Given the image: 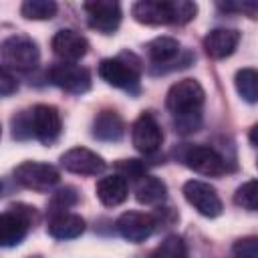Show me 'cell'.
Returning <instances> with one entry per match:
<instances>
[{"label":"cell","instance_id":"cell-4","mask_svg":"<svg viewBox=\"0 0 258 258\" xmlns=\"http://www.w3.org/2000/svg\"><path fill=\"white\" fill-rule=\"evenodd\" d=\"M139 60L133 54H121L115 58H103L99 62V77L113 87L131 89L139 83Z\"/></svg>","mask_w":258,"mask_h":258},{"label":"cell","instance_id":"cell-31","mask_svg":"<svg viewBox=\"0 0 258 258\" xmlns=\"http://www.w3.org/2000/svg\"><path fill=\"white\" fill-rule=\"evenodd\" d=\"M18 89V81L12 77L10 71H6L4 67H0V97L12 95Z\"/></svg>","mask_w":258,"mask_h":258},{"label":"cell","instance_id":"cell-5","mask_svg":"<svg viewBox=\"0 0 258 258\" xmlns=\"http://www.w3.org/2000/svg\"><path fill=\"white\" fill-rule=\"evenodd\" d=\"M14 179L34 191H46L52 185L58 183L60 173L56 167L40 161H22L20 165L14 167Z\"/></svg>","mask_w":258,"mask_h":258},{"label":"cell","instance_id":"cell-34","mask_svg":"<svg viewBox=\"0 0 258 258\" xmlns=\"http://www.w3.org/2000/svg\"><path fill=\"white\" fill-rule=\"evenodd\" d=\"M0 187H2V185H0Z\"/></svg>","mask_w":258,"mask_h":258},{"label":"cell","instance_id":"cell-12","mask_svg":"<svg viewBox=\"0 0 258 258\" xmlns=\"http://www.w3.org/2000/svg\"><path fill=\"white\" fill-rule=\"evenodd\" d=\"M183 161L189 169H194L196 173L208 175V177H220V175L226 173L224 157L216 149L206 147V145H191L185 151Z\"/></svg>","mask_w":258,"mask_h":258},{"label":"cell","instance_id":"cell-18","mask_svg":"<svg viewBox=\"0 0 258 258\" xmlns=\"http://www.w3.org/2000/svg\"><path fill=\"white\" fill-rule=\"evenodd\" d=\"M48 234L56 240H73V238H79L83 232H85V220L77 214H56V216H50V222L46 226Z\"/></svg>","mask_w":258,"mask_h":258},{"label":"cell","instance_id":"cell-14","mask_svg":"<svg viewBox=\"0 0 258 258\" xmlns=\"http://www.w3.org/2000/svg\"><path fill=\"white\" fill-rule=\"evenodd\" d=\"M131 14L137 22L149 26L173 24V0H141L133 4Z\"/></svg>","mask_w":258,"mask_h":258},{"label":"cell","instance_id":"cell-30","mask_svg":"<svg viewBox=\"0 0 258 258\" xmlns=\"http://www.w3.org/2000/svg\"><path fill=\"white\" fill-rule=\"evenodd\" d=\"M12 135L16 139L32 137V125H30V111H22L12 119Z\"/></svg>","mask_w":258,"mask_h":258},{"label":"cell","instance_id":"cell-1","mask_svg":"<svg viewBox=\"0 0 258 258\" xmlns=\"http://www.w3.org/2000/svg\"><path fill=\"white\" fill-rule=\"evenodd\" d=\"M204 99H206V93H204L202 85L194 79H183L169 87V91L165 95V107L177 119L200 117Z\"/></svg>","mask_w":258,"mask_h":258},{"label":"cell","instance_id":"cell-32","mask_svg":"<svg viewBox=\"0 0 258 258\" xmlns=\"http://www.w3.org/2000/svg\"><path fill=\"white\" fill-rule=\"evenodd\" d=\"M220 10L224 12H248L250 18H256V2H244V4H236V2H226V4H218Z\"/></svg>","mask_w":258,"mask_h":258},{"label":"cell","instance_id":"cell-22","mask_svg":"<svg viewBox=\"0 0 258 258\" xmlns=\"http://www.w3.org/2000/svg\"><path fill=\"white\" fill-rule=\"evenodd\" d=\"M234 83H236V89H238L240 97L246 103L254 105L258 101V73H256V69H252V67L240 69L236 73Z\"/></svg>","mask_w":258,"mask_h":258},{"label":"cell","instance_id":"cell-15","mask_svg":"<svg viewBox=\"0 0 258 258\" xmlns=\"http://www.w3.org/2000/svg\"><path fill=\"white\" fill-rule=\"evenodd\" d=\"M52 52L62 60V62H75L79 58H83L89 50V42L83 34L71 30V28H62L58 30L52 40H50Z\"/></svg>","mask_w":258,"mask_h":258},{"label":"cell","instance_id":"cell-2","mask_svg":"<svg viewBox=\"0 0 258 258\" xmlns=\"http://www.w3.org/2000/svg\"><path fill=\"white\" fill-rule=\"evenodd\" d=\"M34 222H36L34 208L24 204L10 206L8 212H2L0 214V248L18 246L26 238L28 228Z\"/></svg>","mask_w":258,"mask_h":258},{"label":"cell","instance_id":"cell-29","mask_svg":"<svg viewBox=\"0 0 258 258\" xmlns=\"http://www.w3.org/2000/svg\"><path fill=\"white\" fill-rule=\"evenodd\" d=\"M117 169H119V175L123 179H141L145 175V165L139 161V159H123L121 163H117Z\"/></svg>","mask_w":258,"mask_h":258},{"label":"cell","instance_id":"cell-33","mask_svg":"<svg viewBox=\"0 0 258 258\" xmlns=\"http://www.w3.org/2000/svg\"><path fill=\"white\" fill-rule=\"evenodd\" d=\"M28 258H42V256H28Z\"/></svg>","mask_w":258,"mask_h":258},{"label":"cell","instance_id":"cell-8","mask_svg":"<svg viewBox=\"0 0 258 258\" xmlns=\"http://www.w3.org/2000/svg\"><path fill=\"white\" fill-rule=\"evenodd\" d=\"M30 125H32V135L44 143L50 145L58 139L62 131V119L56 107L52 105H36L30 109Z\"/></svg>","mask_w":258,"mask_h":258},{"label":"cell","instance_id":"cell-13","mask_svg":"<svg viewBox=\"0 0 258 258\" xmlns=\"http://www.w3.org/2000/svg\"><path fill=\"white\" fill-rule=\"evenodd\" d=\"M60 165L77 175H99L105 169V159L87 147H73L60 155Z\"/></svg>","mask_w":258,"mask_h":258},{"label":"cell","instance_id":"cell-7","mask_svg":"<svg viewBox=\"0 0 258 258\" xmlns=\"http://www.w3.org/2000/svg\"><path fill=\"white\" fill-rule=\"evenodd\" d=\"M48 81L73 95H83L91 89V73L75 62H60L48 71Z\"/></svg>","mask_w":258,"mask_h":258},{"label":"cell","instance_id":"cell-16","mask_svg":"<svg viewBox=\"0 0 258 258\" xmlns=\"http://www.w3.org/2000/svg\"><path fill=\"white\" fill-rule=\"evenodd\" d=\"M240 42V32L236 28H214L204 38V50L210 58H226L230 56Z\"/></svg>","mask_w":258,"mask_h":258},{"label":"cell","instance_id":"cell-20","mask_svg":"<svg viewBox=\"0 0 258 258\" xmlns=\"http://www.w3.org/2000/svg\"><path fill=\"white\" fill-rule=\"evenodd\" d=\"M167 185L155 175H143L135 185V200L143 206H155L165 200Z\"/></svg>","mask_w":258,"mask_h":258},{"label":"cell","instance_id":"cell-26","mask_svg":"<svg viewBox=\"0 0 258 258\" xmlns=\"http://www.w3.org/2000/svg\"><path fill=\"white\" fill-rule=\"evenodd\" d=\"M77 200H79V196H77V189H75V187H60V189L54 191L52 198H50V204H48L50 216L64 214L71 206L77 204Z\"/></svg>","mask_w":258,"mask_h":258},{"label":"cell","instance_id":"cell-21","mask_svg":"<svg viewBox=\"0 0 258 258\" xmlns=\"http://www.w3.org/2000/svg\"><path fill=\"white\" fill-rule=\"evenodd\" d=\"M179 42L171 36H157L151 42H147V54L151 58V62L155 64H165L171 62L177 54H179Z\"/></svg>","mask_w":258,"mask_h":258},{"label":"cell","instance_id":"cell-11","mask_svg":"<svg viewBox=\"0 0 258 258\" xmlns=\"http://www.w3.org/2000/svg\"><path fill=\"white\" fill-rule=\"evenodd\" d=\"M155 226H157V220H155L151 214L135 212V210L123 212V214L117 218V222H115L117 232H119L127 242H133V244L145 242V240L153 234Z\"/></svg>","mask_w":258,"mask_h":258},{"label":"cell","instance_id":"cell-3","mask_svg":"<svg viewBox=\"0 0 258 258\" xmlns=\"http://www.w3.org/2000/svg\"><path fill=\"white\" fill-rule=\"evenodd\" d=\"M0 58L16 71H32L40 60L38 44L24 34H12L0 42Z\"/></svg>","mask_w":258,"mask_h":258},{"label":"cell","instance_id":"cell-25","mask_svg":"<svg viewBox=\"0 0 258 258\" xmlns=\"http://www.w3.org/2000/svg\"><path fill=\"white\" fill-rule=\"evenodd\" d=\"M234 202L240 208L254 212L258 208V183H256V179H248L246 183H242L234 194Z\"/></svg>","mask_w":258,"mask_h":258},{"label":"cell","instance_id":"cell-27","mask_svg":"<svg viewBox=\"0 0 258 258\" xmlns=\"http://www.w3.org/2000/svg\"><path fill=\"white\" fill-rule=\"evenodd\" d=\"M234 258H258V238L256 236H246L234 242L232 246Z\"/></svg>","mask_w":258,"mask_h":258},{"label":"cell","instance_id":"cell-10","mask_svg":"<svg viewBox=\"0 0 258 258\" xmlns=\"http://www.w3.org/2000/svg\"><path fill=\"white\" fill-rule=\"evenodd\" d=\"M131 141L137 151L151 155L163 143V131L151 113H141L131 127Z\"/></svg>","mask_w":258,"mask_h":258},{"label":"cell","instance_id":"cell-17","mask_svg":"<svg viewBox=\"0 0 258 258\" xmlns=\"http://www.w3.org/2000/svg\"><path fill=\"white\" fill-rule=\"evenodd\" d=\"M97 198L103 206L107 208H115L119 204H123L129 196V185H127V179H123L119 173H113V175H105L97 181Z\"/></svg>","mask_w":258,"mask_h":258},{"label":"cell","instance_id":"cell-28","mask_svg":"<svg viewBox=\"0 0 258 258\" xmlns=\"http://www.w3.org/2000/svg\"><path fill=\"white\" fill-rule=\"evenodd\" d=\"M198 12V6L189 0H173V24L189 22Z\"/></svg>","mask_w":258,"mask_h":258},{"label":"cell","instance_id":"cell-19","mask_svg":"<svg viewBox=\"0 0 258 258\" xmlns=\"http://www.w3.org/2000/svg\"><path fill=\"white\" fill-rule=\"evenodd\" d=\"M125 133V123L115 111H101L93 121V137L99 141H119Z\"/></svg>","mask_w":258,"mask_h":258},{"label":"cell","instance_id":"cell-6","mask_svg":"<svg viewBox=\"0 0 258 258\" xmlns=\"http://www.w3.org/2000/svg\"><path fill=\"white\" fill-rule=\"evenodd\" d=\"M183 198L198 214L206 218H218L224 210L216 187L200 179H189L183 183Z\"/></svg>","mask_w":258,"mask_h":258},{"label":"cell","instance_id":"cell-24","mask_svg":"<svg viewBox=\"0 0 258 258\" xmlns=\"http://www.w3.org/2000/svg\"><path fill=\"white\" fill-rule=\"evenodd\" d=\"M151 258H187V246L181 236H167L151 254Z\"/></svg>","mask_w":258,"mask_h":258},{"label":"cell","instance_id":"cell-23","mask_svg":"<svg viewBox=\"0 0 258 258\" xmlns=\"http://www.w3.org/2000/svg\"><path fill=\"white\" fill-rule=\"evenodd\" d=\"M58 10V4L52 0H26L20 6V14L28 20H50Z\"/></svg>","mask_w":258,"mask_h":258},{"label":"cell","instance_id":"cell-9","mask_svg":"<svg viewBox=\"0 0 258 258\" xmlns=\"http://www.w3.org/2000/svg\"><path fill=\"white\" fill-rule=\"evenodd\" d=\"M83 10L87 14V22L91 28L103 34H111L121 24V6L113 0H93L85 2Z\"/></svg>","mask_w":258,"mask_h":258}]
</instances>
